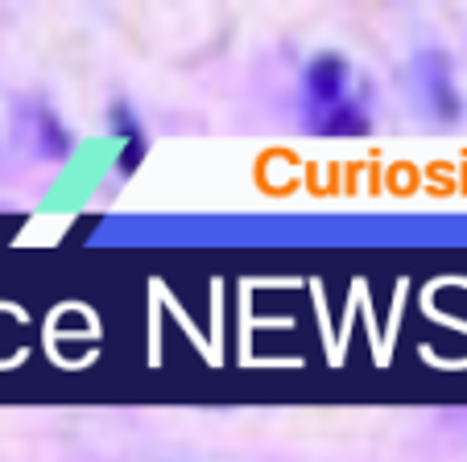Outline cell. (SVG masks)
<instances>
[{"label": "cell", "mask_w": 467, "mask_h": 462, "mask_svg": "<svg viewBox=\"0 0 467 462\" xmlns=\"http://www.w3.org/2000/svg\"><path fill=\"white\" fill-rule=\"evenodd\" d=\"M348 62L339 58V54H318V58H310L306 75H302V83H306V99L315 104V112H323V108L339 104V99H348Z\"/></svg>", "instance_id": "6da1fadb"}, {"label": "cell", "mask_w": 467, "mask_h": 462, "mask_svg": "<svg viewBox=\"0 0 467 462\" xmlns=\"http://www.w3.org/2000/svg\"><path fill=\"white\" fill-rule=\"evenodd\" d=\"M315 132H323V137H364V132H368V116L360 112V104L339 99V104H331V108L318 112Z\"/></svg>", "instance_id": "7a4b0ae2"}]
</instances>
